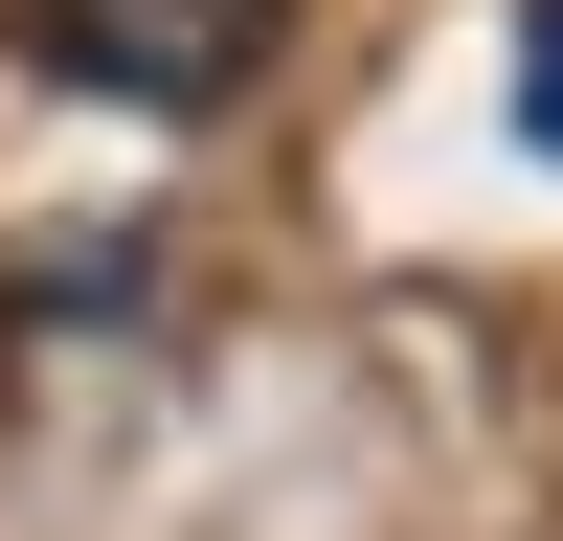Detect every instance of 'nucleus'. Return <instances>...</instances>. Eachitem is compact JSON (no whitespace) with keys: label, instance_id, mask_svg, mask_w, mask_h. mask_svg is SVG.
Returning <instances> with one entry per match:
<instances>
[{"label":"nucleus","instance_id":"2","mask_svg":"<svg viewBox=\"0 0 563 541\" xmlns=\"http://www.w3.org/2000/svg\"><path fill=\"white\" fill-rule=\"evenodd\" d=\"M519 135L563 158V0H519Z\"/></svg>","mask_w":563,"mask_h":541},{"label":"nucleus","instance_id":"1","mask_svg":"<svg viewBox=\"0 0 563 541\" xmlns=\"http://www.w3.org/2000/svg\"><path fill=\"white\" fill-rule=\"evenodd\" d=\"M271 23L294 0H0V45L45 90H90V113H225L271 68Z\"/></svg>","mask_w":563,"mask_h":541}]
</instances>
